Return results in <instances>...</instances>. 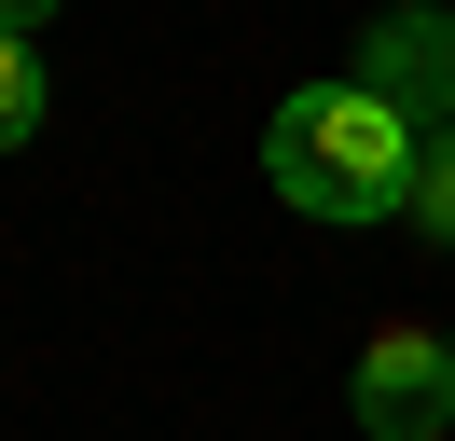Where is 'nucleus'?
<instances>
[{"mask_svg":"<svg viewBox=\"0 0 455 441\" xmlns=\"http://www.w3.org/2000/svg\"><path fill=\"white\" fill-rule=\"evenodd\" d=\"M414 152H427V124H414L400 97H372L359 69L276 97V124H262V180H276L304 220H400Z\"/></svg>","mask_w":455,"mask_h":441,"instance_id":"1","label":"nucleus"},{"mask_svg":"<svg viewBox=\"0 0 455 441\" xmlns=\"http://www.w3.org/2000/svg\"><path fill=\"white\" fill-rule=\"evenodd\" d=\"M345 400H359L372 441H442L455 428V345L442 331H372L359 373H345Z\"/></svg>","mask_w":455,"mask_h":441,"instance_id":"2","label":"nucleus"},{"mask_svg":"<svg viewBox=\"0 0 455 441\" xmlns=\"http://www.w3.org/2000/svg\"><path fill=\"white\" fill-rule=\"evenodd\" d=\"M359 83L400 97L414 124H455V14L442 0H387V14L359 28Z\"/></svg>","mask_w":455,"mask_h":441,"instance_id":"3","label":"nucleus"},{"mask_svg":"<svg viewBox=\"0 0 455 441\" xmlns=\"http://www.w3.org/2000/svg\"><path fill=\"white\" fill-rule=\"evenodd\" d=\"M42 110H56V97H42V42H28V28H0V152H28Z\"/></svg>","mask_w":455,"mask_h":441,"instance_id":"4","label":"nucleus"},{"mask_svg":"<svg viewBox=\"0 0 455 441\" xmlns=\"http://www.w3.org/2000/svg\"><path fill=\"white\" fill-rule=\"evenodd\" d=\"M400 220H414L427 248H455V124H427V152H414V193H400Z\"/></svg>","mask_w":455,"mask_h":441,"instance_id":"5","label":"nucleus"},{"mask_svg":"<svg viewBox=\"0 0 455 441\" xmlns=\"http://www.w3.org/2000/svg\"><path fill=\"white\" fill-rule=\"evenodd\" d=\"M0 28H28V42H42V28H56V0H0Z\"/></svg>","mask_w":455,"mask_h":441,"instance_id":"6","label":"nucleus"}]
</instances>
